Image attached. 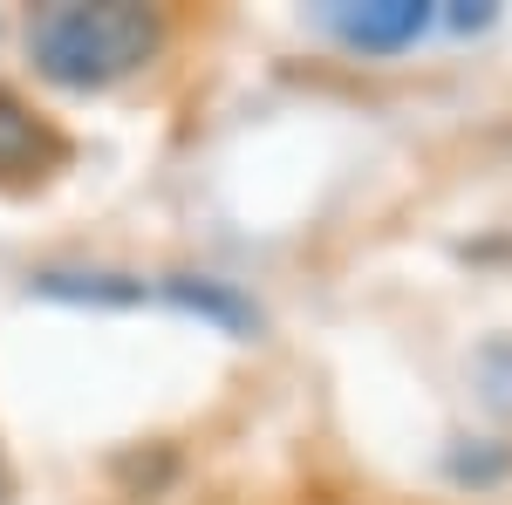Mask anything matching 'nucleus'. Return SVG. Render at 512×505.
Wrapping results in <instances>:
<instances>
[{"label":"nucleus","instance_id":"obj_5","mask_svg":"<svg viewBox=\"0 0 512 505\" xmlns=\"http://www.w3.org/2000/svg\"><path fill=\"white\" fill-rule=\"evenodd\" d=\"M62 164H69V137L55 130V117L0 82V185L28 192L41 178H55Z\"/></svg>","mask_w":512,"mask_h":505},{"label":"nucleus","instance_id":"obj_4","mask_svg":"<svg viewBox=\"0 0 512 505\" xmlns=\"http://www.w3.org/2000/svg\"><path fill=\"white\" fill-rule=\"evenodd\" d=\"M158 308L178 314V321H198V328H212V335H226V342H260V335H267V308H260L239 280L205 273V267L158 273Z\"/></svg>","mask_w":512,"mask_h":505},{"label":"nucleus","instance_id":"obj_6","mask_svg":"<svg viewBox=\"0 0 512 505\" xmlns=\"http://www.w3.org/2000/svg\"><path fill=\"white\" fill-rule=\"evenodd\" d=\"M437 471H444V485H458V492H506L512 485V437L506 430H451L444 437V451H437Z\"/></svg>","mask_w":512,"mask_h":505},{"label":"nucleus","instance_id":"obj_2","mask_svg":"<svg viewBox=\"0 0 512 505\" xmlns=\"http://www.w3.org/2000/svg\"><path fill=\"white\" fill-rule=\"evenodd\" d=\"M308 28L349 62H396L437 35V0H321L308 7Z\"/></svg>","mask_w":512,"mask_h":505},{"label":"nucleus","instance_id":"obj_8","mask_svg":"<svg viewBox=\"0 0 512 505\" xmlns=\"http://www.w3.org/2000/svg\"><path fill=\"white\" fill-rule=\"evenodd\" d=\"M499 21H506L499 0H437V35H451V41H478Z\"/></svg>","mask_w":512,"mask_h":505},{"label":"nucleus","instance_id":"obj_3","mask_svg":"<svg viewBox=\"0 0 512 505\" xmlns=\"http://www.w3.org/2000/svg\"><path fill=\"white\" fill-rule=\"evenodd\" d=\"M21 294L76 314H144L158 308V273L103 267V260H41L21 273Z\"/></svg>","mask_w":512,"mask_h":505},{"label":"nucleus","instance_id":"obj_9","mask_svg":"<svg viewBox=\"0 0 512 505\" xmlns=\"http://www.w3.org/2000/svg\"><path fill=\"white\" fill-rule=\"evenodd\" d=\"M0 35H7V21H0Z\"/></svg>","mask_w":512,"mask_h":505},{"label":"nucleus","instance_id":"obj_7","mask_svg":"<svg viewBox=\"0 0 512 505\" xmlns=\"http://www.w3.org/2000/svg\"><path fill=\"white\" fill-rule=\"evenodd\" d=\"M472 389H478V403H485L492 417H512V335L478 342V355H472Z\"/></svg>","mask_w":512,"mask_h":505},{"label":"nucleus","instance_id":"obj_1","mask_svg":"<svg viewBox=\"0 0 512 505\" xmlns=\"http://www.w3.org/2000/svg\"><path fill=\"white\" fill-rule=\"evenodd\" d=\"M171 14L144 0H48L21 21V55L55 96H110L171 55Z\"/></svg>","mask_w":512,"mask_h":505}]
</instances>
